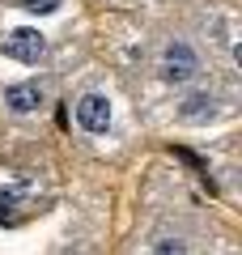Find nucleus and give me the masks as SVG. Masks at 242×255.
I'll return each instance as SVG.
<instances>
[{"label":"nucleus","instance_id":"1","mask_svg":"<svg viewBox=\"0 0 242 255\" xmlns=\"http://www.w3.org/2000/svg\"><path fill=\"white\" fill-rule=\"evenodd\" d=\"M196 73H200L196 47L183 43V38H174V43L161 51V81H166V85H187Z\"/></svg>","mask_w":242,"mask_h":255},{"label":"nucleus","instance_id":"7","mask_svg":"<svg viewBox=\"0 0 242 255\" xmlns=\"http://www.w3.org/2000/svg\"><path fill=\"white\" fill-rule=\"evenodd\" d=\"M26 9H38V13H51V9H60V0H26Z\"/></svg>","mask_w":242,"mask_h":255},{"label":"nucleus","instance_id":"6","mask_svg":"<svg viewBox=\"0 0 242 255\" xmlns=\"http://www.w3.org/2000/svg\"><path fill=\"white\" fill-rule=\"evenodd\" d=\"M157 255H187V243H183V238H161Z\"/></svg>","mask_w":242,"mask_h":255},{"label":"nucleus","instance_id":"2","mask_svg":"<svg viewBox=\"0 0 242 255\" xmlns=\"http://www.w3.org/2000/svg\"><path fill=\"white\" fill-rule=\"evenodd\" d=\"M0 51L9 55V60H17V64H38L47 55V38L38 34V30H30V26H17V30L4 34Z\"/></svg>","mask_w":242,"mask_h":255},{"label":"nucleus","instance_id":"4","mask_svg":"<svg viewBox=\"0 0 242 255\" xmlns=\"http://www.w3.org/2000/svg\"><path fill=\"white\" fill-rule=\"evenodd\" d=\"M4 107L13 111V115H34L38 107H43V85L38 81H17L4 90Z\"/></svg>","mask_w":242,"mask_h":255},{"label":"nucleus","instance_id":"3","mask_svg":"<svg viewBox=\"0 0 242 255\" xmlns=\"http://www.w3.org/2000/svg\"><path fill=\"white\" fill-rule=\"evenodd\" d=\"M72 119H77V128H85L90 136H102L111 128V102L107 94H81L77 107H72Z\"/></svg>","mask_w":242,"mask_h":255},{"label":"nucleus","instance_id":"5","mask_svg":"<svg viewBox=\"0 0 242 255\" xmlns=\"http://www.w3.org/2000/svg\"><path fill=\"white\" fill-rule=\"evenodd\" d=\"M213 115H217L213 98H187L183 102V119H187V124H204V119H213Z\"/></svg>","mask_w":242,"mask_h":255}]
</instances>
